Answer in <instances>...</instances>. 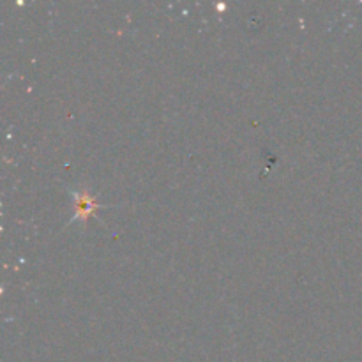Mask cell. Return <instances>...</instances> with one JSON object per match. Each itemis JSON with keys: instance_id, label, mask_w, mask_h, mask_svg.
Wrapping results in <instances>:
<instances>
[{"instance_id": "6da1fadb", "label": "cell", "mask_w": 362, "mask_h": 362, "mask_svg": "<svg viewBox=\"0 0 362 362\" xmlns=\"http://www.w3.org/2000/svg\"><path fill=\"white\" fill-rule=\"evenodd\" d=\"M74 198H76V214H74L73 219L76 218L87 219L88 216L94 212V209L99 207L98 202L92 200L87 193H74Z\"/></svg>"}]
</instances>
